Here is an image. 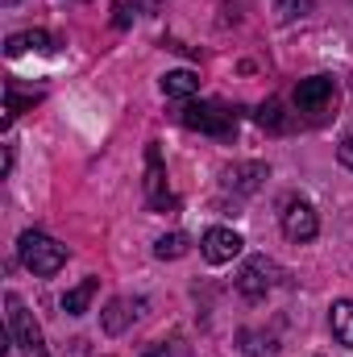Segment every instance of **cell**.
Returning a JSON list of instances; mask_svg holds the SVG:
<instances>
[{
	"label": "cell",
	"instance_id": "1",
	"mask_svg": "<svg viewBox=\"0 0 353 357\" xmlns=\"http://www.w3.org/2000/svg\"><path fill=\"white\" fill-rule=\"evenodd\" d=\"M17 258H21V266L29 270V274L50 278V274H59V270L67 266V245H59L54 237H46L38 229H25L21 241H17Z\"/></svg>",
	"mask_w": 353,
	"mask_h": 357
},
{
	"label": "cell",
	"instance_id": "2",
	"mask_svg": "<svg viewBox=\"0 0 353 357\" xmlns=\"http://www.w3.org/2000/svg\"><path fill=\"white\" fill-rule=\"evenodd\" d=\"M291 100H295L299 121H308V125H324V121H329V112L337 108V79H333V75L299 79Z\"/></svg>",
	"mask_w": 353,
	"mask_h": 357
},
{
	"label": "cell",
	"instance_id": "3",
	"mask_svg": "<svg viewBox=\"0 0 353 357\" xmlns=\"http://www.w3.org/2000/svg\"><path fill=\"white\" fill-rule=\"evenodd\" d=\"M4 307H8V337L13 345L21 349V357H50L46 354V341H42V328L33 320V312L21 303V295H4Z\"/></svg>",
	"mask_w": 353,
	"mask_h": 357
},
{
	"label": "cell",
	"instance_id": "4",
	"mask_svg": "<svg viewBox=\"0 0 353 357\" xmlns=\"http://www.w3.org/2000/svg\"><path fill=\"white\" fill-rule=\"evenodd\" d=\"M179 121L187 129H200V133H212V137H233L237 133V121L233 112H225L220 104H187L179 112Z\"/></svg>",
	"mask_w": 353,
	"mask_h": 357
},
{
	"label": "cell",
	"instance_id": "5",
	"mask_svg": "<svg viewBox=\"0 0 353 357\" xmlns=\"http://www.w3.org/2000/svg\"><path fill=\"white\" fill-rule=\"evenodd\" d=\"M320 233V216L308 199H287L283 204V237L287 241H312Z\"/></svg>",
	"mask_w": 353,
	"mask_h": 357
},
{
	"label": "cell",
	"instance_id": "6",
	"mask_svg": "<svg viewBox=\"0 0 353 357\" xmlns=\"http://www.w3.org/2000/svg\"><path fill=\"white\" fill-rule=\"evenodd\" d=\"M274 282H278V266H274L266 254L250 258V262L241 266V274H237V291H241L246 299H262Z\"/></svg>",
	"mask_w": 353,
	"mask_h": 357
},
{
	"label": "cell",
	"instance_id": "7",
	"mask_svg": "<svg viewBox=\"0 0 353 357\" xmlns=\"http://www.w3.org/2000/svg\"><path fill=\"white\" fill-rule=\"evenodd\" d=\"M241 237L233 233V229H208L204 233V241H200V254L212 262V266H225V262H233L237 254H241Z\"/></svg>",
	"mask_w": 353,
	"mask_h": 357
},
{
	"label": "cell",
	"instance_id": "8",
	"mask_svg": "<svg viewBox=\"0 0 353 357\" xmlns=\"http://www.w3.org/2000/svg\"><path fill=\"white\" fill-rule=\"evenodd\" d=\"M146 162H150V171H146V199H150V208H154V212H167V208H175V195L167 191V175H163L158 146H150V150H146Z\"/></svg>",
	"mask_w": 353,
	"mask_h": 357
},
{
	"label": "cell",
	"instance_id": "9",
	"mask_svg": "<svg viewBox=\"0 0 353 357\" xmlns=\"http://www.w3.org/2000/svg\"><path fill=\"white\" fill-rule=\"evenodd\" d=\"M142 312H146V303H142V299H112V303L100 312V324H104V333H108V337H121V333L142 316Z\"/></svg>",
	"mask_w": 353,
	"mask_h": 357
},
{
	"label": "cell",
	"instance_id": "10",
	"mask_svg": "<svg viewBox=\"0 0 353 357\" xmlns=\"http://www.w3.org/2000/svg\"><path fill=\"white\" fill-rule=\"evenodd\" d=\"M262 178H270L266 162H237V167H229V171H225V187H229V191H237V195H250V191H258V187H262Z\"/></svg>",
	"mask_w": 353,
	"mask_h": 357
},
{
	"label": "cell",
	"instance_id": "11",
	"mask_svg": "<svg viewBox=\"0 0 353 357\" xmlns=\"http://www.w3.org/2000/svg\"><path fill=\"white\" fill-rule=\"evenodd\" d=\"M29 50L50 54V50H54V38L42 33V29H29V33H13V38L4 42V54H8V59H21V54H29Z\"/></svg>",
	"mask_w": 353,
	"mask_h": 357
},
{
	"label": "cell",
	"instance_id": "12",
	"mask_svg": "<svg viewBox=\"0 0 353 357\" xmlns=\"http://www.w3.org/2000/svg\"><path fill=\"white\" fill-rule=\"evenodd\" d=\"M329 324H333V337L353 349V299H337L333 307H329Z\"/></svg>",
	"mask_w": 353,
	"mask_h": 357
},
{
	"label": "cell",
	"instance_id": "13",
	"mask_svg": "<svg viewBox=\"0 0 353 357\" xmlns=\"http://www.w3.org/2000/svg\"><path fill=\"white\" fill-rule=\"evenodd\" d=\"M96 291H100V278H84L75 291H67V295H63V312H67V316H84Z\"/></svg>",
	"mask_w": 353,
	"mask_h": 357
},
{
	"label": "cell",
	"instance_id": "14",
	"mask_svg": "<svg viewBox=\"0 0 353 357\" xmlns=\"http://www.w3.org/2000/svg\"><path fill=\"white\" fill-rule=\"evenodd\" d=\"M163 91H167V96H179V100H183V96H195V91H200V75H195V71H183V67H179V71H167V75H163Z\"/></svg>",
	"mask_w": 353,
	"mask_h": 357
},
{
	"label": "cell",
	"instance_id": "15",
	"mask_svg": "<svg viewBox=\"0 0 353 357\" xmlns=\"http://www.w3.org/2000/svg\"><path fill=\"white\" fill-rule=\"evenodd\" d=\"M258 125L270 129V133H287V129H291V121H287V112H283L278 100H266L262 108H258Z\"/></svg>",
	"mask_w": 353,
	"mask_h": 357
},
{
	"label": "cell",
	"instance_id": "16",
	"mask_svg": "<svg viewBox=\"0 0 353 357\" xmlns=\"http://www.w3.org/2000/svg\"><path fill=\"white\" fill-rule=\"evenodd\" d=\"M146 357H191V345L183 341V337H171V341H154Z\"/></svg>",
	"mask_w": 353,
	"mask_h": 357
},
{
	"label": "cell",
	"instance_id": "17",
	"mask_svg": "<svg viewBox=\"0 0 353 357\" xmlns=\"http://www.w3.org/2000/svg\"><path fill=\"white\" fill-rule=\"evenodd\" d=\"M154 254H158L163 262H167V258H183V254H187V237H183V233H167V237H158Z\"/></svg>",
	"mask_w": 353,
	"mask_h": 357
},
{
	"label": "cell",
	"instance_id": "18",
	"mask_svg": "<svg viewBox=\"0 0 353 357\" xmlns=\"http://www.w3.org/2000/svg\"><path fill=\"white\" fill-rule=\"evenodd\" d=\"M137 8H142V0H112V25L117 29H129L133 17H137Z\"/></svg>",
	"mask_w": 353,
	"mask_h": 357
},
{
	"label": "cell",
	"instance_id": "19",
	"mask_svg": "<svg viewBox=\"0 0 353 357\" xmlns=\"http://www.w3.org/2000/svg\"><path fill=\"white\" fill-rule=\"evenodd\" d=\"M308 13H312V0H274L278 21H295V17H308Z\"/></svg>",
	"mask_w": 353,
	"mask_h": 357
},
{
	"label": "cell",
	"instance_id": "20",
	"mask_svg": "<svg viewBox=\"0 0 353 357\" xmlns=\"http://www.w3.org/2000/svg\"><path fill=\"white\" fill-rule=\"evenodd\" d=\"M241 349L254 354V357H262V354H274V341L262 337V333H241Z\"/></svg>",
	"mask_w": 353,
	"mask_h": 357
},
{
	"label": "cell",
	"instance_id": "21",
	"mask_svg": "<svg viewBox=\"0 0 353 357\" xmlns=\"http://www.w3.org/2000/svg\"><path fill=\"white\" fill-rule=\"evenodd\" d=\"M337 158H341V167H350V171H353V133L337 146Z\"/></svg>",
	"mask_w": 353,
	"mask_h": 357
},
{
	"label": "cell",
	"instance_id": "22",
	"mask_svg": "<svg viewBox=\"0 0 353 357\" xmlns=\"http://www.w3.org/2000/svg\"><path fill=\"white\" fill-rule=\"evenodd\" d=\"M163 8V0H146V13H158Z\"/></svg>",
	"mask_w": 353,
	"mask_h": 357
},
{
	"label": "cell",
	"instance_id": "23",
	"mask_svg": "<svg viewBox=\"0 0 353 357\" xmlns=\"http://www.w3.org/2000/svg\"><path fill=\"white\" fill-rule=\"evenodd\" d=\"M4 4H17V0H4Z\"/></svg>",
	"mask_w": 353,
	"mask_h": 357
}]
</instances>
